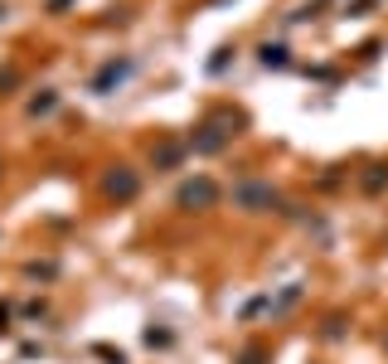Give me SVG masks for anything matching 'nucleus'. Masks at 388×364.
I'll list each match as a JSON object with an SVG mask.
<instances>
[{"instance_id":"1","label":"nucleus","mask_w":388,"mask_h":364,"mask_svg":"<svg viewBox=\"0 0 388 364\" xmlns=\"http://www.w3.org/2000/svg\"><path fill=\"white\" fill-rule=\"evenodd\" d=\"M233 204L248 209V214H262V209L277 204V189H272V184H258V180H243L238 189H233Z\"/></svg>"},{"instance_id":"2","label":"nucleus","mask_w":388,"mask_h":364,"mask_svg":"<svg viewBox=\"0 0 388 364\" xmlns=\"http://www.w3.org/2000/svg\"><path fill=\"white\" fill-rule=\"evenodd\" d=\"M223 122H228V117H214V122H204V126H199V136L190 141L199 156H214V151H223V146H228V136H233V131H223Z\"/></svg>"},{"instance_id":"3","label":"nucleus","mask_w":388,"mask_h":364,"mask_svg":"<svg viewBox=\"0 0 388 364\" xmlns=\"http://www.w3.org/2000/svg\"><path fill=\"white\" fill-rule=\"evenodd\" d=\"M180 209H209L214 199H218V184L214 180H190V184H180Z\"/></svg>"},{"instance_id":"4","label":"nucleus","mask_w":388,"mask_h":364,"mask_svg":"<svg viewBox=\"0 0 388 364\" xmlns=\"http://www.w3.org/2000/svg\"><path fill=\"white\" fill-rule=\"evenodd\" d=\"M131 68H136L131 59H112V64H102V73L93 78V92H107V88H117L121 78H131Z\"/></svg>"},{"instance_id":"5","label":"nucleus","mask_w":388,"mask_h":364,"mask_svg":"<svg viewBox=\"0 0 388 364\" xmlns=\"http://www.w3.org/2000/svg\"><path fill=\"white\" fill-rule=\"evenodd\" d=\"M136 189H141V180H136L126 166H117V175H107V194H112V199H136Z\"/></svg>"},{"instance_id":"6","label":"nucleus","mask_w":388,"mask_h":364,"mask_svg":"<svg viewBox=\"0 0 388 364\" xmlns=\"http://www.w3.org/2000/svg\"><path fill=\"white\" fill-rule=\"evenodd\" d=\"M258 59H262V68H287V64H291L282 44H262V54H258Z\"/></svg>"},{"instance_id":"7","label":"nucleus","mask_w":388,"mask_h":364,"mask_svg":"<svg viewBox=\"0 0 388 364\" xmlns=\"http://www.w3.org/2000/svg\"><path fill=\"white\" fill-rule=\"evenodd\" d=\"M384 184H388V166H369V175H364V189H369V194H379Z\"/></svg>"},{"instance_id":"8","label":"nucleus","mask_w":388,"mask_h":364,"mask_svg":"<svg viewBox=\"0 0 388 364\" xmlns=\"http://www.w3.org/2000/svg\"><path fill=\"white\" fill-rule=\"evenodd\" d=\"M156 161H161V166H175V161H180V146H161V156H156Z\"/></svg>"},{"instance_id":"9","label":"nucleus","mask_w":388,"mask_h":364,"mask_svg":"<svg viewBox=\"0 0 388 364\" xmlns=\"http://www.w3.org/2000/svg\"><path fill=\"white\" fill-rule=\"evenodd\" d=\"M262 360V350H248V355H243V364H258Z\"/></svg>"},{"instance_id":"10","label":"nucleus","mask_w":388,"mask_h":364,"mask_svg":"<svg viewBox=\"0 0 388 364\" xmlns=\"http://www.w3.org/2000/svg\"><path fill=\"white\" fill-rule=\"evenodd\" d=\"M64 5H68V0H54V5H49V10H64Z\"/></svg>"}]
</instances>
